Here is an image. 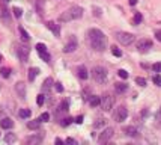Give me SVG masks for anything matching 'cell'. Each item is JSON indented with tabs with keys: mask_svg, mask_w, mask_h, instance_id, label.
I'll return each instance as SVG.
<instances>
[{
	"mask_svg": "<svg viewBox=\"0 0 161 145\" xmlns=\"http://www.w3.org/2000/svg\"><path fill=\"white\" fill-rule=\"evenodd\" d=\"M12 12H14V15H15L17 18H21V15H23L21 8H14V9H12Z\"/></svg>",
	"mask_w": 161,
	"mask_h": 145,
	"instance_id": "cell-33",
	"label": "cell"
},
{
	"mask_svg": "<svg viewBox=\"0 0 161 145\" xmlns=\"http://www.w3.org/2000/svg\"><path fill=\"white\" fill-rule=\"evenodd\" d=\"M39 120L41 121H44V122H45V121H48L50 120V113H47V112H44L41 116H39Z\"/></svg>",
	"mask_w": 161,
	"mask_h": 145,
	"instance_id": "cell-38",
	"label": "cell"
},
{
	"mask_svg": "<svg viewBox=\"0 0 161 145\" xmlns=\"http://www.w3.org/2000/svg\"><path fill=\"white\" fill-rule=\"evenodd\" d=\"M0 74H2V77L8 79V77H9V74H11V70L9 68H2V70H0Z\"/></svg>",
	"mask_w": 161,
	"mask_h": 145,
	"instance_id": "cell-29",
	"label": "cell"
},
{
	"mask_svg": "<svg viewBox=\"0 0 161 145\" xmlns=\"http://www.w3.org/2000/svg\"><path fill=\"white\" fill-rule=\"evenodd\" d=\"M157 121H160V122H161V109L157 112Z\"/></svg>",
	"mask_w": 161,
	"mask_h": 145,
	"instance_id": "cell-45",
	"label": "cell"
},
{
	"mask_svg": "<svg viewBox=\"0 0 161 145\" xmlns=\"http://www.w3.org/2000/svg\"><path fill=\"white\" fill-rule=\"evenodd\" d=\"M114 89H116V92H118V94H123L125 91L128 89V85H127V83H116V85H114Z\"/></svg>",
	"mask_w": 161,
	"mask_h": 145,
	"instance_id": "cell-21",
	"label": "cell"
},
{
	"mask_svg": "<svg viewBox=\"0 0 161 145\" xmlns=\"http://www.w3.org/2000/svg\"><path fill=\"white\" fill-rule=\"evenodd\" d=\"M152 82H154L157 86H161V76H160V74H155L154 77H152Z\"/></svg>",
	"mask_w": 161,
	"mask_h": 145,
	"instance_id": "cell-34",
	"label": "cell"
},
{
	"mask_svg": "<svg viewBox=\"0 0 161 145\" xmlns=\"http://www.w3.org/2000/svg\"><path fill=\"white\" fill-rule=\"evenodd\" d=\"M101 103V98L98 97V95H92L91 98H89V104H91L92 107H98Z\"/></svg>",
	"mask_w": 161,
	"mask_h": 145,
	"instance_id": "cell-20",
	"label": "cell"
},
{
	"mask_svg": "<svg viewBox=\"0 0 161 145\" xmlns=\"http://www.w3.org/2000/svg\"><path fill=\"white\" fill-rule=\"evenodd\" d=\"M38 54H39V58L44 61V62H50L51 61V56H50V54H48V51L47 50H41V51H38Z\"/></svg>",
	"mask_w": 161,
	"mask_h": 145,
	"instance_id": "cell-22",
	"label": "cell"
},
{
	"mask_svg": "<svg viewBox=\"0 0 161 145\" xmlns=\"http://www.w3.org/2000/svg\"><path fill=\"white\" fill-rule=\"evenodd\" d=\"M148 115H149V111H146V109H145V111H143V112H141V116H143V118H145V116H148Z\"/></svg>",
	"mask_w": 161,
	"mask_h": 145,
	"instance_id": "cell-48",
	"label": "cell"
},
{
	"mask_svg": "<svg viewBox=\"0 0 161 145\" xmlns=\"http://www.w3.org/2000/svg\"><path fill=\"white\" fill-rule=\"evenodd\" d=\"M87 39L91 47L95 51H104L107 47V36L100 29H89L87 30Z\"/></svg>",
	"mask_w": 161,
	"mask_h": 145,
	"instance_id": "cell-1",
	"label": "cell"
},
{
	"mask_svg": "<svg viewBox=\"0 0 161 145\" xmlns=\"http://www.w3.org/2000/svg\"><path fill=\"white\" fill-rule=\"evenodd\" d=\"M112 53H113V56H116V58H121L122 56V51L116 47V45H112Z\"/></svg>",
	"mask_w": 161,
	"mask_h": 145,
	"instance_id": "cell-27",
	"label": "cell"
},
{
	"mask_svg": "<svg viewBox=\"0 0 161 145\" xmlns=\"http://www.w3.org/2000/svg\"><path fill=\"white\" fill-rule=\"evenodd\" d=\"M141 20H143L141 14H140V12H136V15H134V24H140Z\"/></svg>",
	"mask_w": 161,
	"mask_h": 145,
	"instance_id": "cell-31",
	"label": "cell"
},
{
	"mask_svg": "<svg viewBox=\"0 0 161 145\" xmlns=\"http://www.w3.org/2000/svg\"><path fill=\"white\" fill-rule=\"evenodd\" d=\"M123 132L127 133L128 136H131V138H136V136L139 134L137 129H136V127H132V125H128V127H125V129H123Z\"/></svg>",
	"mask_w": 161,
	"mask_h": 145,
	"instance_id": "cell-17",
	"label": "cell"
},
{
	"mask_svg": "<svg viewBox=\"0 0 161 145\" xmlns=\"http://www.w3.org/2000/svg\"><path fill=\"white\" fill-rule=\"evenodd\" d=\"M47 27H48L53 33H54V36H60V26H59V24L53 23V21H48V23H47Z\"/></svg>",
	"mask_w": 161,
	"mask_h": 145,
	"instance_id": "cell-13",
	"label": "cell"
},
{
	"mask_svg": "<svg viewBox=\"0 0 161 145\" xmlns=\"http://www.w3.org/2000/svg\"><path fill=\"white\" fill-rule=\"evenodd\" d=\"M77 72H78V77L82 79V80H86V79L89 77L87 68H86L84 65H80V67H78V70H77Z\"/></svg>",
	"mask_w": 161,
	"mask_h": 145,
	"instance_id": "cell-16",
	"label": "cell"
},
{
	"mask_svg": "<svg viewBox=\"0 0 161 145\" xmlns=\"http://www.w3.org/2000/svg\"><path fill=\"white\" fill-rule=\"evenodd\" d=\"M17 54H18V58L21 62H27L29 59V54H30V49H29V45H26V44H20L18 47H17Z\"/></svg>",
	"mask_w": 161,
	"mask_h": 145,
	"instance_id": "cell-5",
	"label": "cell"
},
{
	"mask_svg": "<svg viewBox=\"0 0 161 145\" xmlns=\"http://www.w3.org/2000/svg\"><path fill=\"white\" fill-rule=\"evenodd\" d=\"M155 36H157L158 41H161V30H157V32H155Z\"/></svg>",
	"mask_w": 161,
	"mask_h": 145,
	"instance_id": "cell-44",
	"label": "cell"
},
{
	"mask_svg": "<svg viewBox=\"0 0 161 145\" xmlns=\"http://www.w3.org/2000/svg\"><path fill=\"white\" fill-rule=\"evenodd\" d=\"M41 120H39V118H38V120H33V121H29L27 122V127H29V129L30 130H38L39 129V125H41Z\"/></svg>",
	"mask_w": 161,
	"mask_h": 145,
	"instance_id": "cell-19",
	"label": "cell"
},
{
	"mask_svg": "<svg viewBox=\"0 0 161 145\" xmlns=\"http://www.w3.org/2000/svg\"><path fill=\"white\" fill-rule=\"evenodd\" d=\"M15 91H17V94H18V97L21 100H26V85H24V82H18V83L15 85Z\"/></svg>",
	"mask_w": 161,
	"mask_h": 145,
	"instance_id": "cell-12",
	"label": "cell"
},
{
	"mask_svg": "<svg viewBox=\"0 0 161 145\" xmlns=\"http://www.w3.org/2000/svg\"><path fill=\"white\" fill-rule=\"evenodd\" d=\"M113 134H114V130L112 129V127H109V129H105L102 133H100L98 142H100V144H105V142H109V141L113 138Z\"/></svg>",
	"mask_w": 161,
	"mask_h": 145,
	"instance_id": "cell-7",
	"label": "cell"
},
{
	"mask_svg": "<svg viewBox=\"0 0 161 145\" xmlns=\"http://www.w3.org/2000/svg\"><path fill=\"white\" fill-rule=\"evenodd\" d=\"M18 30H20V35H21V39H23V41H29V39H30L29 33L26 32V29H24L23 26H20V27H18Z\"/></svg>",
	"mask_w": 161,
	"mask_h": 145,
	"instance_id": "cell-23",
	"label": "cell"
},
{
	"mask_svg": "<svg viewBox=\"0 0 161 145\" xmlns=\"http://www.w3.org/2000/svg\"><path fill=\"white\" fill-rule=\"evenodd\" d=\"M0 62H2V56H0Z\"/></svg>",
	"mask_w": 161,
	"mask_h": 145,
	"instance_id": "cell-50",
	"label": "cell"
},
{
	"mask_svg": "<svg viewBox=\"0 0 161 145\" xmlns=\"http://www.w3.org/2000/svg\"><path fill=\"white\" fill-rule=\"evenodd\" d=\"M69 111V101L65 100V101H62L60 106H59V112H68Z\"/></svg>",
	"mask_w": 161,
	"mask_h": 145,
	"instance_id": "cell-25",
	"label": "cell"
},
{
	"mask_svg": "<svg viewBox=\"0 0 161 145\" xmlns=\"http://www.w3.org/2000/svg\"><path fill=\"white\" fill-rule=\"evenodd\" d=\"M136 83L140 85V86H146V80L143 77H136Z\"/></svg>",
	"mask_w": 161,
	"mask_h": 145,
	"instance_id": "cell-35",
	"label": "cell"
},
{
	"mask_svg": "<svg viewBox=\"0 0 161 145\" xmlns=\"http://www.w3.org/2000/svg\"><path fill=\"white\" fill-rule=\"evenodd\" d=\"M92 79L96 82V83H105L107 70L104 67H93L92 68Z\"/></svg>",
	"mask_w": 161,
	"mask_h": 145,
	"instance_id": "cell-3",
	"label": "cell"
},
{
	"mask_svg": "<svg viewBox=\"0 0 161 145\" xmlns=\"http://www.w3.org/2000/svg\"><path fill=\"white\" fill-rule=\"evenodd\" d=\"M0 125H2V129H6V130H9L14 127V121L11 120V118H3L2 121H0Z\"/></svg>",
	"mask_w": 161,
	"mask_h": 145,
	"instance_id": "cell-15",
	"label": "cell"
},
{
	"mask_svg": "<svg viewBox=\"0 0 161 145\" xmlns=\"http://www.w3.org/2000/svg\"><path fill=\"white\" fill-rule=\"evenodd\" d=\"M44 101H45V95H44V94H39V95L36 97V103H38V106H42Z\"/></svg>",
	"mask_w": 161,
	"mask_h": 145,
	"instance_id": "cell-32",
	"label": "cell"
},
{
	"mask_svg": "<svg viewBox=\"0 0 161 145\" xmlns=\"http://www.w3.org/2000/svg\"><path fill=\"white\" fill-rule=\"evenodd\" d=\"M53 85H54V80H53L51 77H47L45 80H44V83H42V92H48Z\"/></svg>",
	"mask_w": 161,
	"mask_h": 145,
	"instance_id": "cell-14",
	"label": "cell"
},
{
	"mask_svg": "<svg viewBox=\"0 0 161 145\" xmlns=\"http://www.w3.org/2000/svg\"><path fill=\"white\" fill-rule=\"evenodd\" d=\"M54 88H56V91H57V92H63V86H62V83H60V82L54 83Z\"/></svg>",
	"mask_w": 161,
	"mask_h": 145,
	"instance_id": "cell-39",
	"label": "cell"
},
{
	"mask_svg": "<svg viewBox=\"0 0 161 145\" xmlns=\"http://www.w3.org/2000/svg\"><path fill=\"white\" fill-rule=\"evenodd\" d=\"M18 115H20V118H29L30 115H32V112H30V109H20V112H18Z\"/></svg>",
	"mask_w": 161,
	"mask_h": 145,
	"instance_id": "cell-26",
	"label": "cell"
},
{
	"mask_svg": "<svg viewBox=\"0 0 161 145\" xmlns=\"http://www.w3.org/2000/svg\"><path fill=\"white\" fill-rule=\"evenodd\" d=\"M113 104H114V98L112 95H104L101 98V103H100L101 109H102V111H105V112H110L112 109H113Z\"/></svg>",
	"mask_w": 161,
	"mask_h": 145,
	"instance_id": "cell-6",
	"label": "cell"
},
{
	"mask_svg": "<svg viewBox=\"0 0 161 145\" xmlns=\"http://www.w3.org/2000/svg\"><path fill=\"white\" fill-rule=\"evenodd\" d=\"M118 74H119V77H122L123 80H125V79H128V72L125 71V70H119V71H118Z\"/></svg>",
	"mask_w": 161,
	"mask_h": 145,
	"instance_id": "cell-37",
	"label": "cell"
},
{
	"mask_svg": "<svg viewBox=\"0 0 161 145\" xmlns=\"http://www.w3.org/2000/svg\"><path fill=\"white\" fill-rule=\"evenodd\" d=\"M137 2H139V0H128V3H130L131 6H134V5H137Z\"/></svg>",
	"mask_w": 161,
	"mask_h": 145,
	"instance_id": "cell-46",
	"label": "cell"
},
{
	"mask_svg": "<svg viewBox=\"0 0 161 145\" xmlns=\"http://www.w3.org/2000/svg\"><path fill=\"white\" fill-rule=\"evenodd\" d=\"M77 45H78V42H77V39H75V36H71L69 41H68V44L63 47V53H72V51H75Z\"/></svg>",
	"mask_w": 161,
	"mask_h": 145,
	"instance_id": "cell-10",
	"label": "cell"
},
{
	"mask_svg": "<svg viewBox=\"0 0 161 145\" xmlns=\"http://www.w3.org/2000/svg\"><path fill=\"white\" fill-rule=\"evenodd\" d=\"M42 3H44V0H38V12L42 15L44 11H42Z\"/></svg>",
	"mask_w": 161,
	"mask_h": 145,
	"instance_id": "cell-40",
	"label": "cell"
},
{
	"mask_svg": "<svg viewBox=\"0 0 161 145\" xmlns=\"http://www.w3.org/2000/svg\"><path fill=\"white\" fill-rule=\"evenodd\" d=\"M5 2H11V0H5Z\"/></svg>",
	"mask_w": 161,
	"mask_h": 145,
	"instance_id": "cell-49",
	"label": "cell"
},
{
	"mask_svg": "<svg viewBox=\"0 0 161 145\" xmlns=\"http://www.w3.org/2000/svg\"><path fill=\"white\" fill-rule=\"evenodd\" d=\"M93 15L95 17H100L101 15V9H98L96 6H93Z\"/></svg>",
	"mask_w": 161,
	"mask_h": 145,
	"instance_id": "cell-41",
	"label": "cell"
},
{
	"mask_svg": "<svg viewBox=\"0 0 161 145\" xmlns=\"http://www.w3.org/2000/svg\"><path fill=\"white\" fill-rule=\"evenodd\" d=\"M74 121H75L77 124H82V122H83V115H78V116L75 118V120H74Z\"/></svg>",
	"mask_w": 161,
	"mask_h": 145,
	"instance_id": "cell-42",
	"label": "cell"
},
{
	"mask_svg": "<svg viewBox=\"0 0 161 145\" xmlns=\"http://www.w3.org/2000/svg\"><path fill=\"white\" fill-rule=\"evenodd\" d=\"M114 118H116V121H118V122L125 121V120L128 118V109H127V107H123V106H119L118 109H116V115H114Z\"/></svg>",
	"mask_w": 161,
	"mask_h": 145,
	"instance_id": "cell-8",
	"label": "cell"
},
{
	"mask_svg": "<svg viewBox=\"0 0 161 145\" xmlns=\"http://www.w3.org/2000/svg\"><path fill=\"white\" fill-rule=\"evenodd\" d=\"M152 49V41L151 39H140L139 42H137V50L140 51V53H146V51H149Z\"/></svg>",
	"mask_w": 161,
	"mask_h": 145,
	"instance_id": "cell-9",
	"label": "cell"
},
{
	"mask_svg": "<svg viewBox=\"0 0 161 145\" xmlns=\"http://www.w3.org/2000/svg\"><path fill=\"white\" fill-rule=\"evenodd\" d=\"M72 121H74L72 118H65V120H62V121H60V125H62V127H68Z\"/></svg>",
	"mask_w": 161,
	"mask_h": 145,
	"instance_id": "cell-30",
	"label": "cell"
},
{
	"mask_svg": "<svg viewBox=\"0 0 161 145\" xmlns=\"http://www.w3.org/2000/svg\"><path fill=\"white\" fill-rule=\"evenodd\" d=\"M65 142H66V144H69V145H74V144H77V142H75V141L72 139V138H68V139H66Z\"/></svg>",
	"mask_w": 161,
	"mask_h": 145,
	"instance_id": "cell-43",
	"label": "cell"
},
{
	"mask_svg": "<svg viewBox=\"0 0 161 145\" xmlns=\"http://www.w3.org/2000/svg\"><path fill=\"white\" fill-rule=\"evenodd\" d=\"M15 141H17L15 133H8V134L5 136V142H6V144H14Z\"/></svg>",
	"mask_w": 161,
	"mask_h": 145,
	"instance_id": "cell-24",
	"label": "cell"
},
{
	"mask_svg": "<svg viewBox=\"0 0 161 145\" xmlns=\"http://www.w3.org/2000/svg\"><path fill=\"white\" fill-rule=\"evenodd\" d=\"M83 17V8L80 6H71L68 11H65L63 14L59 15V21L60 23H68L72 20H78V18Z\"/></svg>",
	"mask_w": 161,
	"mask_h": 145,
	"instance_id": "cell-2",
	"label": "cell"
},
{
	"mask_svg": "<svg viewBox=\"0 0 161 145\" xmlns=\"http://www.w3.org/2000/svg\"><path fill=\"white\" fill-rule=\"evenodd\" d=\"M152 70H154L155 72H161V62H157L152 65Z\"/></svg>",
	"mask_w": 161,
	"mask_h": 145,
	"instance_id": "cell-36",
	"label": "cell"
},
{
	"mask_svg": "<svg viewBox=\"0 0 161 145\" xmlns=\"http://www.w3.org/2000/svg\"><path fill=\"white\" fill-rule=\"evenodd\" d=\"M44 141V133H38V134H33V136H29V138H26V142L30 144V145H38Z\"/></svg>",
	"mask_w": 161,
	"mask_h": 145,
	"instance_id": "cell-11",
	"label": "cell"
},
{
	"mask_svg": "<svg viewBox=\"0 0 161 145\" xmlns=\"http://www.w3.org/2000/svg\"><path fill=\"white\" fill-rule=\"evenodd\" d=\"M54 142H56L57 145H62V144H63V141H62L60 138H56V141H54Z\"/></svg>",
	"mask_w": 161,
	"mask_h": 145,
	"instance_id": "cell-47",
	"label": "cell"
},
{
	"mask_svg": "<svg viewBox=\"0 0 161 145\" xmlns=\"http://www.w3.org/2000/svg\"><path fill=\"white\" fill-rule=\"evenodd\" d=\"M39 72H41V71H39V68L32 67V68L29 70V80H30V82H33L35 79H36V76L39 74Z\"/></svg>",
	"mask_w": 161,
	"mask_h": 145,
	"instance_id": "cell-18",
	"label": "cell"
},
{
	"mask_svg": "<svg viewBox=\"0 0 161 145\" xmlns=\"http://www.w3.org/2000/svg\"><path fill=\"white\" fill-rule=\"evenodd\" d=\"M116 39H118L122 45H130V44L134 42L136 36H134L132 33H130V32H118L116 33Z\"/></svg>",
	"mask_w": 161,
	"mask_h": 145,
	"instance_id": "cell-4",
	"label": "cell"
},
{
	"mask_svg": "<svg viewBox=\"0 0 161 145\" xmlns=\"http://www.w3.org/2000/svg\"><path fill=\"white\" fill-rule=\"evenodd\" d=\"M104 125H105V120H96V121L93 122L95 129H101V127H104Z\"/></svg>",
	"mask_w": 161,
	"mask_h": 145,
	"instance_id": "cell-28",
	"label": "cell"
}]
</instances>
